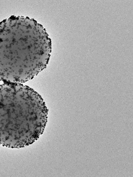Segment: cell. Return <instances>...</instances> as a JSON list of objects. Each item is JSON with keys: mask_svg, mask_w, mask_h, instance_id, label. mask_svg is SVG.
Here are the masks:
<instances>
[{"mask_svg": "<svg viewBox=\"0 0 133 177\" xmlns=\"http://www.w3.org/2000/svg\"><path fill=\"white\" fill-rule=\"evenodd\" d=\"M48 110L40 95L21 83L0 84V145L25 148L43 133Z\"/></svg>", "mask_w": 133, "mask_h": 177, "instance_id": "7a4b0ae2", "label": "cell"}, {"mask_svg": "<svg viewBox=\"0 0 133 177\" xmlns=\"http://www.w3.org/2000/svg\"><path fill=\"white\" fill-rule=\"evenodd\" d=\"M51 41L33 19L12 15L0 22V81L21 83L46 67Z\"/></svg>", "mask_w": 133, "mask_h": 177, "instance_id": "6da1fadb", "label": "cell"}]
</instances>
